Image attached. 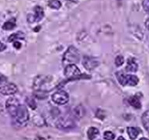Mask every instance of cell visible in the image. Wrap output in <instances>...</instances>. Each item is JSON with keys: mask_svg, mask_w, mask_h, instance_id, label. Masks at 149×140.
Wrapping results in <instances>:
<instances>
[{"mask_svg": "<svg viewBox=\"0 0 149 140\" xmlns=\"http://www.w3.org/2000/svg\"><path fill=\"white\" fill-rule=\"evenodd\" d=\"M33 11H34V15L33 16H31L32 19L29 20L30 23H33V22H39L43 19L44 16V9L41 6H37L34 7L33 9Z\"/></svg>", "mask_w": 149, "mask_h": 140, "instance_id": "30bf717a", "label": "cell"}, {"mask_svg": "<svg viewBox=\"0 0 149 140\" xmlns=\"http://www.w3.org/2000/svg\"><path fill=\"white\" fill-rule=\"evenodd\" d=\"M54 102L59 105H64L67 104L69 100V96L67 92L64 90H58L52 95L51 97Z\"/></svg>", "mask_w": 149, "mask_h": 140, "instance_id": "52a82bcc", "label": "cell"}, {"mask_svg": "<svg viewBox=\"0 0 149 140\" xmlns=\"http://www.w3.org/2000/svg\"><path fill=\"white\" fill-rule=\"evenodd\" d=\"M116 79L118 82L123 86H136L138 82L139 79L136 76L134 75H128L123 73V72H118L116 73Z\"/></svg>", "mask_w": 149, "mask_h": 140, "instance_id": "277c9868", "label": "cell"}, {"mask_svg": "<svg viewBox=\"0 0 149 140\" xmlns=\"http://www.w3.org/2000/svg\"><path fill=\"white\" fill-rule=\"evenodd\" d=\"M138 69V65H137V62L134 58H129L127 63V66H126V70L127 72H135L137 71Z\"/></svg>", "mask_w": 149, "mask_h": 140, "instance_id": "8fae6325", "label": "cell"}, {"mask_svg": "<svg viewBox=\"0 0 149 140\" xmlns=\"http://www.w3.org/2000/svg\"><path fill=\"white\" fill-rule=\"evenodd\" d=\"M123 62H124V58H123V56H116V58H115V65L116 66H118V67L119 66H121L123 64Z\"/></svg>", "mask_w": 149, "mask_h": 140, "instance_id": "7402d4cb", "label": "cell"}, {"mask_svg": "<svg viewBox=\"0 0 149 140\" xmlns=\"http://www.w3.org/2000/svg\"><path fill=\"white\" fill-rule=\"evenodd\" d=\"M129 104H130L132 107H134V108H137V109H140L141 107V103L140 101L139 98L137 97V96H133L129 98Z\"/></svg>", "mask_w": 149, "mask_h": 140, "instance_id": "7c38bea8", "label": "cell"}, {"mask_svg": "<svg viewBox=\"0 0 149 140\" xmlns=\"http://www.w3.org/2000/svg\"><path fill=\"white\" fill-rule=\"evenodd\" d=\"M99 130L98 128H95V127H90L87 131V136H88V139L93 140L95 139V138L99 135Z\"/></svg>", "mask_w": 149, "mask_h": 140, "instance_id": "5bb4252c", "label": "cell"}, {"mask_svg": "<svg viewBox=\"0 0 149 140\" xmlns=\"http://www.w3.org/2000/svg\"><path fill=\"white\" fill-rule=\"evenodd\" d=\"M14 122L18 126H24L29 121V112L26 106L19 104L18 109L16 111L15 116L13 118Z\"/></svg>", "mask_w": 149, "mask_h": 140, "instance_id": "3957f363", "label": "cell"}, {"mask_svg": "<svg viewBox=\"0 0 149 140\" xmlns=\"http://www.w3.org/2000/svg\"><path fill=\"white\" fill-rule=\"evenodd\" d=\"M103 137L106 140H113L115 138V135L110 131H107L103 133Z\"/></svg>", "mask_w": 149, "mask_h": 140, "instance_id": "44dd1931", "label": "cell"}, {"mask_svg": "<svg viewBox=\"0 0 149 140\" xmlns=\"http://www.w3.org/2000/svg\"><path fill=\"white\" fill-rule=\"evenodd\" d=\"M74 114L78 118H81L84 116V114H85V110H84V108L82 107L81 105H79V106H77L74 108Z\"/></svg>", "mask_w": 149, "mask_h": 140, "instance_id": "ac0fdd59", "label": "cell"}, {"mask_svg": "<svg viewBox=\"0 0 149 140\" xmlns=\"http://www.w3.org/2000/svg\"><path fill=\"white\" fill-rule=\"evenodd\" d=\"M139 140H148V139H146V138H141V139H140Z\"/></svg>", "mask_w": 149, "mask_h": 140, "instance_id": "f1b7e54d", "label": "cell"}, {"mask_svg": "<svg viewBox=\"0 0 149 140\" xmlns=\"http://www.w3.org/2000/svg\"><path fill=\"white\" fill-rule=\"evenodd\" d=\"M80 60V52L74 46H70L68 48L67 51L64 54L62 58V62L64 65H71L78 63Z\"/></svg>", "mask_w": 149, "mask_h": 140, "instance_id": "7a4b0ae2", "label": "cell"}, {"mask_svg": "<svg viewBox=\"0 0 149 140\" xmlns=\"http://www.w3.org/2000/svg\"><path fill=\"white\" fill-rule=\"evenodd\" d=\"M24 37H25V34H23V32H21V31H19L17 33H15V34H13L9 36V42H13V41H16V40L18 39H24Z\"/></svg>", "mask_w": 149, "mask_h": 140, "instance_id": "e0dca14e", "label": "cell"}, {"mask_svg": "<svg viewBox=\"0 0 149 140\" xmlns=\"http://www.w3.org/2000/svg\"><path fill=\"white\" fill-rule=\"evenodd\" d=\"M56 127L62 130H70L75 127L74 121L68 117H61L56 122Z\"/></svg>", "mask_w": 149, "mask_h": 140, "instance_id": "5b68a950", "label": "cell"}, {"mask_svg": "<svg viewBox=\"0 0 149 140\" xmlns=\"http://www.w3.org/2000/svg\"><path fill=\"white\" fill-rule=\"evenodd\" d=\"M127 130V134L129 135V137H130V139L132 140H134L140 133L139 129L137 128H134V127H128Z\"/></svg>", "mask_w": 149, "mask_h": 140, "instance_id": "4fadbf2b", "label": "cell"}, {"mask_svg": "<svg viewBox=\"0 0 149 140\" xmlns=\"http://www.w3.org/2000/svg\"><path fill=\"white\" fill-rule=\"evenodd\" d=\"M117 140H126V139L123 137V136H120V137H118Z\"/></svg>", "mask_w": 149, "mask_h": 140, "instance_id": "83f0119b", "label": "cell"}, {"mask_svg": "<svg viewBox=\"0 0 149 140\" xmlns=\"http://www.w3.org/2000/svg\"><path fill=\"white\" fill-rule=\"evenodd\" d=\"M17 91L18 88L14 83L7 81L0 83V93L3 95H13Z\"/></svg>", "mask_w": 149, "mask_h": 140, "instance_id": "8992f818", "label": "cell"}, {"mask_svg": "<svg viewBox=\"0 0 149 140\" xmlns=\"http://www.w3.org/2000/svg\"><path fill=\"white\" fill-rule=\"evenodd\" d=\"M5 81H7V78L2 74H0V83H2V82Z\"/></svg>", "mask_w": 149, "mask_h": 140, "instance_id": "484cf974", "label": "cell"}, {"mask_svg": "<svg viewBox=\"0 0 149 140\" xmlns=\"http://www.w3.org/2000/svg\"><path fill=\"white\" fill-rule=\"evenodd\" d=\"M141 121L144 128L149 133V111H147L143 114L141 117Z\"/></svg>", "mask_w": 149, "mask_h": 140, "instance_id": "9a60e30c", "label": "cell"}, {"mask_svg": "<svg viewBox=\"0 0 149 140\" xmlns=\"http://www.w3.org/2000/svg\"><path fill=\"white\" fill-rule=\"evenodd\" d=\"M16 27V20L14 18L7 21L2 26V29L5 30H11Z\"/></svg>", "mask_w": 149, "mask_h": 140, "instance_id": "2e32d148", "label": "cell"}, {"mask_svg": "<svg viewBox=\"0 0 149 140\" xmlns=\"http://www.w3.org/2000/svg\"><path fill=\"white\" fill-rule=\"evenodd\" d=\"M6 48V45L2 43V42H0V51H4Z\"/></svg>", "mask_w": 149, "mask_h": 140, "instance_id": "d4e9b609", "label": "cell"}, {"mask_svg": "<svg viewBox=\"0 0 149 140\" xmlns=\"http://www.w3.org/2000/svg\"><path fill=\"white\" fill-rule=\"evenodd\" d=\"M21 46H22V45H21V44H20V43H19V42L14 41L13 47H14V48H15L19 49L21 48Z\"/></svg>", "mask_w": 149, "mask_h": 140, "instance_id": "cb8c5ba5", "label": "cell"}, {"mask_svg": "<svg viewBox=\"0 0 149 140\" xmlns=\"http://www.w3.org/2000/svg\"><path fill=\"white\" fill-rule=\"evenodd\" d=\"M48 6L52 9H60L61 6V3L58 0H51V1H49Z\"/></svg>", "mask_w": 149, "mask_h": 140, "instance_id": "d6986e66", "label": "cell"}, {"mask_svg": "<svg viewBox=\"0 0 149 140\" xmlns=\"http://www.w3.org/2000/svg\"><path fill=\"white\" fill-rule=\"evenodd\" d=\"M65 76L67 78V81H74L81 79H90L91 76L86 74H81V71L74 64L66 65L65 69Z\"/></svg>", "mask_w": 149, "mask_h": 140, "instance_id": "6da1fadb", "label": "cell"}, {"mask_svg": "<svg viewBox=\"0 0 149 140\" xmlns=\"http://www.w3.org/2000/svg\"><path fill=\"white\" fill-rule=\"evenodd\" d=\"M142 5H143L144 11L149 13V0H144L142 2Z\"/></svg>", "mask_w": 149, "mask_h": 140, "instance_id": "603a6c76", "label": "cell"}, {"mask_svg": "<svg viewBox=\"0 0 149 140\" xmlns=\"http://www.w3.org/2000/svg\"><path fill=\"white\" fill-rule=\"evenodd\" d=\"M26 104L28 106L31 108V109H36L37 108V104L35 102V100L31 97H27L26 98Z\"/></svg>", "mask_w": 149, "mask_h": 140, "instance_id": "ffe728a7", "label": "cell"}, {"mask_svg": "<svg viewBox=\"0 0 149 140\" xmlns=\"http://www.w3.org/2000/svg\"><path fill=\"white\" fill-rule=\"evenodd\" d=\"M145 26H146V27L149 30V18L145 21Z\"/></svg>", "mask_w": 149, "mask_h": 140, "instance_id": "4316f807", "label": "cell"}, {"mask_svg": "<svg viewBox=\"0 0 149 140\" xmlns=\"http://www.w3.org/2000/svg\"><path fill=\"white\" fill-rule=\"evenodd\" d=\"M19 104H20L19 101L16 97H9L6 100V107L7 111L9 112V114H10L12 118L15 116L16 112L17 111V109H18Z\"/></svg>", "mask_w": 149, "mask_h": 140, "instance_id": "ba28073f", "label": "cell"}, {"mask_svg": "<svg viewBox=\"0 0 149 140\" xmlns=\"http://www.w3.org/2000/svg\"><path fill=\"white\" fill-rule=\"evenodd\" d=\"M82 65L87 70H93L100 65V62L95 58L90 56H84Z\"/></svg>", "mask_w": 149, "mask_h": 140, "instance_id": "9c48e42d", "label": "cell"}]
</instances>
